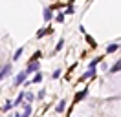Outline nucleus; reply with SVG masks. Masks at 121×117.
<instances>
[{"label": "nucleus", "instance_id": "nucleus-23", "mask_svg": "<svg viewBox=\"0 0 121 117\" xmlns=\"http://www.w3.org/2000/svg\"><path fill=\"white\" fill-rule=\"evenodd\" d=\"M66 15H73V7H72V6H70L68 9H66Z\"/></svg>", "mask_w": 121, "mask_h": 117}, {"label": "nucleus", "instance_id": "nucleus-24", "mask_svg": "<svg viewBox=\"0 0 121 117\" xmlns=\"http://www.w3.org/2000/svg\"><path fill=\"white\" fill-rule=\"evenodd\" d=\"M4 79V73H2V66H0V80Z\"/></svg>", "mask_w": 121, "mask_h": 117}, {"label": "nucleus", "instance_id": "nucleus-17", "mask_svg": "<svg viewBox=\"0 0 121 117\" xmlns=\"http://www.w3.org/2000/svg\"><path fill=\"white\" fill-rule=\"evenodd\" d=\"M86 40L90 42V46H92V48H95V46H97V44H95V40H94V38H92L90 35H86Z\"/></svg>", "mask_w": 121, "mask_h": 117}, {"label": "nucleus", "instance_id": "nucleus-2", "mask_svg": "<svg viewBox=\"0 0 121 117\" xmlns=\"http://www.w3.org/2000/svg\"><path fill=\"white\" fill-rule=\"evenodd\" d=\"M39 70H40V62H39V60H30V64H28V68H26L28 73H37Z\"/></svg>", "mask_w": 121, "mask_h": 117}, {"label": "nucleus", "instance_id": "nucleus-10", "mask_svg": "<svg viewBox=\"0 0 121 117\" xmlns=\"http://www.w3.org/2000/svg\"><path fill=\"white\" fill-rule=\"evenodd\" d=\"M119 48H121L119 44H110V46L106 48V53H114V51H117Z\"/></svg>", "mask_w": 121, "mask_h": 117}, {"label": "nucleus", "instance_id": "nucleus-6", "mask_svg": "<svg viewBox=\"0 0 121 117\" xmlns=\"http://www.w3.org/2000/svg\"><path fill=\"white\" fill-rule=\"evenodd\" d=\"M64 110H66V101H60L59 104L55 106V112H57V113H62Z\"/></svg>", "mask_w": 121, "mask_h": 117}, {"label": "nucleus", "instance_id": "nucleus-11", "mask_svg": "<svg viewBox=\"0 0 121 117\" xmlns=\"http://www.w3.org/2000/svg\"><path fill=\"white\" fill-rule=\"evenodd\" d=\"M22 51H24V48H18V50L15 51V55H13V60H18V58L22 57Z\"/></svg>", "mask_w": 121, "mask_h": 117}, {"label": "nucleus", "instance_id": "nucleus-14", "mask_svg": "<svg viewBox=\"0 0 121 117\" xmlns=\"http://www.w3.org/2000/svg\"><path fill=\"white\" fill-rule=\"evenodd\" d=\"M26 101H28V102H30V104H31V102L35 101V95L31 93V92H26Z\"/></svg>", "mask_w": 121, "mask_h": 117}, {"label": "nucleus", "instance_id": "nucleus-13", "mask_svg": "<svg viewBox=\"0 0 121 117\" xmlns=\"http://www.w3.org/2000/svg\"><path fill=\"white\" fill-rule=\"evenodd\" d=\"M40 80H42V73L37 71V75H35V77L31 79V82H35V84H37V82H40Z\"/></svg>", "mask_w": 121, "mask_h": 117}, {"label": "nucleus", "instance_id": "nucleus-4", "mask_svg": "<svg viewBox=\"0 0 121 117\" xmlns=\"http://www.w3.org/2000/svg\"><path fill=\"white\" fill-rule=\"evenodd\" d=\"M86 93H88V88H84V90H81V92H79V93L75 95V99H73V101H75V102H79V101H83L84 97H86Z\"/></svg>", "mask_w": 121, "mask_h": 117}, {"label": "nucleus", "instance_id": "nucleus-3", "mask_svg": "<svg viewBox=\"0 0 121 117\" xmlns=\"http://www.w3.org/2000/svg\"><path fill=\"white\" fill-rule=\"evenodd\" d=\"M31 112H33L31 104H30V102H26V104H24V110H22V113H20V117H30V115H31Z\"/></svg>", "mask_w": 121, "mask_h": 117}, {"label": "nucleus", "instance_id": "nucleus-12", "mask_svg": "<svg viewBox=\"0 0 121 117\" xmlns=\"http://www.w3.org/2000/svg\"><path fill=\"white\" fill-rule=\"evenodd\" d=\"M13 106H15V102H13V101L6 102V104H4V108H2V112H8V110H11V108H13Z\"/></svg>", "mask_w": 121, "mask_h": 117}, {"label": "nucleus", "instance_id": "nucleus-21", "mask_svg": "<svg viewBox=\"0 0 121 117\" xmlns=\"http://www.w3.org/2000/svg\"><path fill=\"white\" fill-rule=\"evenodd\" d=\"M52 77H53V79H59V77H60V70H55Z\"/></svg>", "mask_w": 121, "mask_h": 117}, {"label": "nucleus", "instance_id": "nucleus-20", "mask_svg": "<svg viewBox=\"0 0 121 117\" xmlns=\"http://www.w3.org/2000/svg\"><path fill=\"white\" fill-rule=\"evenodd\" d=\"M44 95H46V90H40L37 93V99H44Z\"/></svg>", "mask_w": 121, "mask_h": 117}, {"label": "nucleus", "instance_id": "nucleus-19", "mask_svg": "<svg viewBox=\"0 0 121 117\" xmlns=\"http://www.w3.org/2000/svg\"><path fill=\"white\" fill-rule=\"evenodd\" d=\"M64 15H66V13H59L57 17H55V20H57V22H64Z\"/></svg>", "mask_w": 121, "mask_h": 117}, {"label": "nucleus", "instance_id": "nucleus-18", "mask_svg": "<svg viewBox=\"0 0 121 117\" xmlns=\"http://www.w3.org/2000/svg\"><path fill=\"white\" fill-rule=\"evenodd\" d=\"M62 46H64V40L60 38L59 42H57V46H55V50H57V51H60V50H62Z\"/></svg>", "mask_w": 121, "mask_h": 117}, {"label": "nucleus", "instance_id": "nucleus-1", "mask_svg": "<svg viewBox=\"0 0 121 117\" xmlns=\"http://www.w3.org/2000/svg\"><path fill=\"white\" fill-rule=\"evenodd\" d=\"M28 75H30V73L26 71V70H24V71H20V73H17V77L13 79V82H15V86H20V84H22L24 80L28 79Z\"/></svg>", "mask_w": 121, "mask_h": 117}, {"label": "nucleus", "instance_id": "nucleus-9", "mask_svg": "<svg viewBox=\"0 0 121 117\" xmlns=\"http://www.w3.org/2000/svg\"><path fill=\"white\" fill-rule=\"evenodd\" d=\"M117 71H121V60H117V62L110 68V73H117Z\"/></svg>", "mask_w": 121, "mask_h": 117}, {"label": "nucleus", "instance_id": "nucleus-7", "mask_svg": "<svg viewBox=\"0 0 121 117\" xmlns=\"http://www.w3.org/2000/svg\"><path fill=\"white\" fill-rule=\"evenodd\" d=\"M94 75H95V68H88V71L83 75V79H92Z\"/></svg>", "mask_w": 121, "mask_h": 117}, {"label": "nucleus", "instance_id": "nucleus-8", "mask_svg": "<svg viewBox=\"0 0 121 117\" xmlns=\"http://www.w3.org/2000/svg\"><path fill=\"white\" fill-rule=\"evenodd\" d=\"M53 29L52 28H46V29H40V31H37V38H42V37L46 35V33H52Z\"/></svg>", "mask_w": 121, "mask_h": 117}, {"label": "nucleus", "instance_id": "nucleus-16", "mask_svg": "<svg viewBox=\"0 0 121 117\" xmlns=\"http://www.w3.org/2000/svg\"><path fill=\"white\" fill-rule=\"evenodd\" d=\"M22 99H26V93H20L18 97H17V101H13V102H15V106H18V104L22 102Z\"/></svg>", "mask_w": 121, "mask_h": 117}, {"label": "nucleus", "instance_id": "nucleus-5", "mask_svg": "<svg viewBox=\"0 0 121 117\" xmlns=\"http://www.w3.org/2000/svg\"><path fill=\"white\" fill-rule=\"evenodd\" d=\"M42 17H44V20H46V22H50V20H52V17H53L52 7H46V9H44V15H42Z\"/></svg>", "mask_w": 121, "mask_h": 117}, {"label": "nucleus", "instance_id": "nucleus-15", "mask_svg": "<svg viewBox=\"0 0 121 117\" xmlns=\"http://www.w3.org/2000/svg\"><path fill=\"white\" fill-rule=\"evenodd\" d=\"M101 60H103V58H101V57H95V58H94V60H92V62H90V68H95V66H97L99 62H101Z\"/></svg>", "mask_w": 121, "mask_h": 117}, {"label": "nucleus", "instance_id": "nucleus-22", "mask_svg": "<svg viewBox=\"0 0 121 117\" xmlns=\"http://www.w3.org/2000/svg\"><path fill=\"white\" fill-rule=\"evenodd\" d=\"M39 58H40V51H37V53L31 57V60H39Z\"/></svg>", "mask_w": 121, "mask_h": 117}]
</instances>
